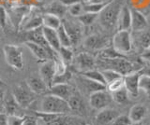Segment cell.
Segmentation results:
<instances>
[{
  "label": "cell",
  "instance_id": "cell-51",
  "mask_svg": "<svg viewBox=\"0 0 150 125\" xmlns=\"http://www.w3.org/2000/svg\"><path fill=\"white\" fill-rule=\"evenodd\" d=\"M130 125H143V124H142V122H131Z\"/></svg>",
  "mask_w": 150,
  "mask_h": 125
},
{
  "label": "cell",
  "instance_id": "cell-5",
  "mask_svg": "<svg viewBox=\"0 0 150 125\" xmlns=\"http://www.w3.org/2000/svg\"><path fill=\"white\" fill-rule=\"evenodd\" d=\"M112 48L123 55L130 52L132 42L129 30H118L116 32L112 38Z\"/></svg>",
  "mask_w": 150,
  "mask_h": 125
},
{
  "label": "cell",
  "instance_id": "cell-42",
  "mask_svg": "<svg viewBox=\"0 0 150 125\" xmlns=\"http://www.w3.org/2000/svg\"><path fill=\"white\" fill-rule=\"evenodd\" d=\"M38 119H38L34 114H32V115L26 114L23 125H38Z\"/></svg>",
  "mask_w": 150,
  "mask_h": 125
},
{
  "label": "cell",
  "instance_id": "cell-49",
  "mask_svg": "<svg viewBox=\"0 0 150 125\" xmlns=\"http://www.w3.org/2000/svg\"><path fill=\"white\" fill-rule=\"evenodd\" d=\"M0 87L5 88V89H6V88L8 87V85L6 84V82H5L4 80H2L1 78H0Z\"/></svg>",
  "mask_w": 150,
  "mask_h": 125
},
{
  "label": "cell",
  "instance_id": "cell-29",
  "mask_svg": "<svg viewBox=\"0 0 150 125\" xmlns=\"http://www.w3.org/2000/svg\"><path fill=\"white\" fill-rule=\"evenodd\" d=\"M98 19V14H97V13H91V12H83L82 15L77 17L78 22H80V24L86 27L91 26Z\"/></svg>",
  "mask_w": 150,
  "mask_h": 125
},
{
  "label": "cell",
  "instance_id": "cell-8",
  "mask_svg": "<svg viewBox=\"0 0 150 125\" xmlns=\"http://www.w3.org/2000/svg\"><path fill=\"white\" fill-rule=\"evenodd\" d=\"M73 64H74V68L78 70L79 73H81L95 68L96 59L90 53L83 52H80L73 59Z\"/></svg>",
  "mask_w": 150,
  "mask_h": 125
},
{
  "label": "cell",
  "instance_id": "cell-33",
  "mask_svg": "<svg viewBox=\"0 0 150 125\" xmlns=\"http://www.w3.org/2000/svg\"><path fill=\"white\" fill-rule=\"evenodd\" d=\"M73 77V72L71 69H67L64 74H61V75L54 76V81H53V85L54 84H61V83H69L70 80ZM52 85V86H53Z\"/></svg>",
  "mask_w": 150,
  "mask_h": 125
},
{
  "label": "cell",
  "instance_id": "cell-50",
  "mask_svg": "<svg viewBox=\"0 0 150 125\" xmlns=\"http://www.w3.org/2000/svg\"><path fill=\"white\" fill-rule=\"evenodd\" d=\"M5 112V108H4V105L3 103H0V113Z\"/></svg>",
  "mask_w": 150,
  "mask_h": 125
},
{
  "label": "cell",
  "instance_id": "cell-18",
  "mask_svg": "<svg viewBox=\"0 0 150 125\" xmlns=\"http://www.w3.org/2000/svg\"><path fill=\"white\" fill-rule=\"evenodd\" d=\"M118 111L112 108H104L100 110L95 117V125H109L114 122V120L118 117Z\"/></svg>",
  "mask_w": 150,
  "mask_h": 125
},
{
  "label": "cell",
  "instance_id": "cell-43",
  "mask_svg": "<svg viewBox=\"0 0 150 125\" xmlns=\"http://www.w3.org/2000/svg\"><path fill=\"white\" fill-rule=\"evenodd\" d=\"M66 7H69L74 4H78V3H86L87 0H60Z\"/></svg>",
  "mask_w": 150,
  "mask_h": 125
},
{
  "label": "cell",
  "instance_id": "cell-37",
  "mask_svg": "<svg viewBox=\"0 0 150 125\" xmlns=\"http://www.w3.org/2000/svg\"><path fill=\"white\" fill-rule=\"evenodd\" d=\"M83 4L84 3H78V4H74V5L68 7V12L72 17H76V18L79 17L80 15H82L84 12Z\"/></svg>",
  "mask_w": 150,
  "mask_h": 125
},
{
  "label": "cell",
  "instance_id": "cell-34",
  "mask_svg": "<svg viewBox=\"0 0 150 125\" xmlns=\"http://www.w3.org/2000/svg\"><path fill=\"white\" fill-rule=\"evenodd\" d=\"M125 87V81H124V77H121L115 80L114 81H112L110 83H108L106 85V90L109 92H114L122 88Z\"/></svg>",
  "mask_w": 150,
  "mask_h": 125
},
{
  "label": "cell",
  "instance_id": "cell-10",
  "mask_svg": "<svg viewBox=\"0 0 150 125\" xmlns=\"http://www.w3.org/2000/svg\"><path fill=\"white\" fill-rule=\"evenodd\" d=\"M75 80H76V83L78 84V87L80 89L79 91H83L84 94H86L88 95H90L93 92L98 91L106 90L105 85H102L100 83H98L96 81L89 80V78L82 76L81 74H79L76 77Z\"/></svg>",
  "mask_w": 150,
  "mask_h": 125
},
{
  "label": "cell",
  "instance_id": "cell-22",
  "mask_svg": "<svg viewBox=\"0 0 150 125\" xmlns=\"http://www.w3.org/2000/svg\"><path fill=\"white\" fill-rule=\"evenodd\" d=\"M42 31H43V35H44V38L47 41V43L49 44V46L52 49L57 52L61 47V44H60L56 30L43 26L42 27Z\"/></svg>",
  "mask_w": 150,
  "mask_h": 125
},
{
  "label": "cell",
  "instance_id": "cell-39",
  "mask_svg": "<svg viewBox=\"0 0 150 125\" xmlns=\"http://www.w3.org/2000/svg\"><path fill=\"white\" fill-rule=\"evenodd\" d=\"M130 124H131V120L129 116L127 115H119L114 120V122L112 123V125H130Z\"/></svg>",
  "mask_w": 150,
  "mask_h": 125
},
{
  "label": "cell",
  "instance_id": "cell-19",
  "mask_svg": "<svg viewBox=\"0 0 150 125\" xmlns=\"http://www.w3.org/2000/svg\"><path fill=\"white\" fill-rule=\"evenodd\" d=\"M147 26V20L145 16L143 14L140 10L132 8L131 10V27L130 29H132L135 32L143 31L146 28Z\"/></svg>",
  "mask_w": 150,
  "mask_h": 125
},
{
  "label": "cell",
  "instance_id": "cell-11",
  "mask_svg": "<svg viewBox=\"0 0 150 125\" xmlns=\"http://www.w3.org/2000/svg\"><path fill=\"white\" fill-rule=\"evenodd\" d=\"M68 103L71 109V112L76 113L79 116H84L87 114V105L81 91L75 90L73 94L68 100Z\"/></svg>",
  "mask_w": 150,
  "mask_h": 125
},
{
  "label": "cell",
  "instance_id": "cell-6",
  "mask_svg": "<svg viewBox=\"0 0 150 125\" xmlns=\"http://www.w3.org/2000/svg\"><path fill=\"white\" fill-rule=\"evenodd\" d=\"M102 61L104 62L105 69H112L121 74L122 76H126L128 74L134 72L133 64L129 61H128L125 57L115 58V59H104L102 58Z\"/></svg>",
  "mask_w": 150,
  "mask_h": 125
},
{
  "label": "cell",
  "instance_id": "cell-16",
  "mask_svg": "<svg viewBox=\"0 0 150 125\" xmlns=\"http://www.w3.org/2000/svg\"><path fill=\"white\" fill-rule=\"evenodd\" d=\"M25 82L27 83L28 87L30 88L31 91L33 92H35L38 95H44L47 94V91H48V86L46 85V83L44 80H42L41 77L39 75H36V74H33L30 75L26 78Z\"/></svg>",
  "mask_w": 150,
  "mask_h": 125
},
{
  "label": "cell",
  "instance_id": "cell-14",
  "mask_svg": "<svg viewBox=\"0 0 150 125\" xmlns=\"http://www.w3.org/2000/svg\"><path fill=\"white\" fill-rule=\"evenodd\" d=\"M23 45L30 50L31 53L34 55V57L40 63H43L49 59H54L48 50L40 44L32 42V41H25Z\"/></svg>",
  "mask_w": 150,
  "mask_h": 125
},
{
  "label": "cell",
  "instance_id": "cell-53",
  "mask_svg": "<svg viewBox=\"0 0 150 125\" xmlns=\"http://www.w3.org/2000/svg\"><path fill=\"white\" fill-rule=\"evenodd\" d=\"M82 125H87V124H86V123H84V122H83V124H82Z\"/></svg>",
  "mask_w": 150,
  "mask_h": 125
},
{
  "label": "cell",
  "instance_id": "cell-38",
  "mask_svg": "<svg viewBox=\"0 0 150 125\" xmlns=\"http://www.w3.org/2000/svg\"><path fill=\"white\" fill-rule=\"evenodd\" d=\"M25 115H8V125H23Z\"/></svg>",
  "mask_w": 150,
  "mask_h": 125
},
{
  "label": "cell",
  "instance_id": "cell-46",
  "mask_svg": "<svg viewBox=\"0 0 150 125\" xmlns=\"http://www.w3.org/2000/svg\"><path fill=\"white\" fill-rule=\"evenodd\" d=\"M141 72L143 75H146L150 77V63H148L146 66H144L143 68H141Z\"/></svg>",
  "mask_w": 150,
  "mask_h": 125
},
{
  "label": "cell",
  "instance_id": "cell-32",
  "mask_svg": "<svg viewBox=\"0 0 150 125\" xmlns=\"http://www.w3.org/2000/svg\"><path fill=\"white\" fill-rule=\"evenodd\" d=\"M59 57L61 58V60L66 64H69L73 62V52L71 48L69 47H62L61 46L59 50L57 52Z\"/></svg>",
  "mask_w": 150,
  "mask_h": 125
},
{
  "label": "cell",
  "instance_id": "cell-1",
  "mask_svg": "<svg viewBox=\"0 0 150 125\" xmlns=\"http://www.w3.org/2000/svg\"><path fill=\"white\" fill-rule=\"evenodd\" d=\"M124 7V0H112L98 14V21L103 28L112 30L116 27L119 13Z\"/></svg>",
  "mask_w": 150,
  "mask_h": 125
},
{
  "label": "cell",
  "instance_id": "cell-44",
  "mask_svg": "<svg viewBox=\"0 0 150 125\" xmlns=\"http://www.w3.org/2000/svg\"><path fill=\"white\" fill-rule=\"evenodd\" d=\"M142 58L144 60H145V61H147V63H150V46L149 47H147L146 49H144V52L142 53Z\"/></svg>",
  "mask_w": 150,
  "mask_h": 125
},
{
  "label": "cell",
  "instance_id": "cell-23",
  "mask_svg": "<svg viewBox=\"0 0 150 125\" xmlns=\"http://www.w3.org/2000/svg\"><path fill=\"white\" fill-rule=\"evenodd\" d=\"M147 114V108L144 105L137 104L131 106L129 109V117L131 120V122H140L144 119V118Z\"/></svg>",
  "mask_w": 150,
  "mask_h": 125
},
{
  "label": "cell",
  "instance_id": "cell-17",
  "mask_svg": "<svg viewBox=\"0 0 150 125\" xmlns=\"http://www.w3.org/2000/svg\"><path fill=\"white\" fill-rule=\"evenodd\" d=\"M108 44V38L106 36L101 35L94 34L87 36L83 42V47L90 50H103Z\"/></svg>",
  "mask_w": 150,
  "mask_h": 125
},
{
  "label": "cell",
  "instance_id": "cell-15",
  "mask_svg": "<svg viewBox=\"0 0 150 125\" xmlns=\"http://www.w3.org/2000/svg\"><path fill=\"white\" fill-rule=\"evenodd\" d=\"M142 75L141 69L137 71H134L130 74L124 76V81H125V88L128 91L129 94L132 96H137L139 94V80Z\"/></svg>",
  "mask_w": 150,
  "mask_h": 125
},
{
  "label": "cell",
  "instance_id": "cell-35",
  "mask_svg": "<svg viewBox=\"0 0 150 125\" xmlns=\"http://www.w3.org/2000/svg\"><path fill=\"white\" fill-rule=\"evenodd\" d=\"M139 89L144 91L145 94L150 96V77L146 75H141L139 80Z\"/></svg>",
  "mask_w": 150,
  "mask_h": 125
},
{
  "label": "cell",
  "instance_id": "cell-48",
  "mask_svg": "<svg viewBox=\"0 0 150 125\" xmlns=\"http://www.w3.org/2000/svg\"><path fill=\"white\" fill-rule=\"evenodd\" d=\"M112 0H87V2L91 3H103V2H110Z\"/></svg>",
  "mask_w": 150,
  "mask_h": 125
},
{
  "label": "cell",
  "instance_id": "cell-27",
  "mask_svg": "<svg viewBox=\"0 0 150 125\" xmlns=\"http://www.w3.org/2000/svg\"><path fill=\"white\" fill-rule=\"evenodd\" d=\"M81 74L82 76L86 77L87 78H89V80H91L93 81H96L98 83H100V84L102 85H107L106 83V80L104 77H103V74L101 71L100 70H96L95 68L94 69H91V70H87V71H84V72H81L79 73Z\"/></svg>",
  "mask_w": 150,
  "mask_h": 125
},
{
  "label": "cell",
  "instance_id": "cell-26",
  "mask_svg": "<svg viewBox=\"0 0 150 125\" xmlns=\"http://www.w3.org/2000/svg\"><path fill=\"white\" fill-rule=\"evenodd\" d=\"M42 26H43L42 16L37 15V16H33L26 22H25V24L21 26V29L22 31H31V30L38 29Z\"/></svg>",
  "mask_w": 150,
  "mask_h": 125
},
{
  "label": "cell",
  "instance_id": "cell-20",
  "mask_svg": "<svg viewBox=\"0 0 150 125\" xmlns=\"http://www.w3.org/2000/svg\"><path fill=\"white\" fill-rule=\"evenodd\" d=\"M5 113L8 115H18V112H21L22 108L20 105L18 104L16 99L14 98L12 92H6V96L3 101Z\"/></svg>",
  "mask_w": 150,
  "mask_h": 125
},
{
  "label": "cell",
  "instance_id": "cell-13",
  "mask_svg": "<svg viewBox=\"0 0 150 125\" xmlns=\"http://www.w3.org/2000/svg\"><path fill=\"white\" fill-rule=\"evenodd\" d=\"M75 90L76 89H75L72 85H70L69 83L54 84L53 86H51L48 89L46 94H52V95L60 97V98L68 101L70 98V96L73 94Z\"/></svg>",
  "mask_w": 150,
  "mask_h": 125
},
{
  "label": "cell",
  "instance_id": "cell-12",
  "mask_svg": "<svg viewBox=\"0 0 150 125\" xmlns=\"http://www.w3.org/2000/svg\"><path fill=\"white\" fill-rule=\"evenodd\" d=\"M40 76L44 80L48 88L53 85V81L55 76V64L54 59H49L41 63L40 66Z\"/></svg>",
  "mask_w": 150,
  "mask_h": 125
},
{
  "label": "cell",
  "instance_id": "cell-52",
  "mask_svg": "<svg viewBox=\"0 0 150 125\" xmlns=\"http://www.w3.org/2000/svg\"><path fill=\"white\" fill-rule=\"evenodd\" d=\"M1 34H2V28L0 27V36H1Z\"/></svg>",
  "mask_w": 150,
  "mask_h": 125
},
{
  "label": "cell",
  "instance_id": "cell-7",
  "mask_svg": "<svg viewBox=\"0 0 150 125\" xmlns=\"http://www.w3.org/2000/svg\"><path fill=\"white\" fill-rule=\"evenodd\" d=\"M112 101L111 92H109L107 90L98 91L91 94L89 95V105L96 110H102L104 108H109Z\"/></svg>",
  "mask_w": 150,
  "mask_h": 125
},
{
  "label": "cell",
  "instance_id": "cell-45",
  "mask_svg": "<svg viewBox=\"0 0 150 125\" xmlns=\"http://www.w3.org/2000/svg\"><path fill=\"white\" fill-rule=\"evenodd\" d=\"M0 125H8V114L0 113Z\"/></svg>",
  "mask_w": 150,
  "mask_h": 125
},
{
  "label": "cell",
  "instance_id": "cell-21",
  "mask_svg": "<svg viewBox=\"0 0 150 125\" xmlns=\"http://www.w3.org/2000/svg\"><path fill=\"white\" fill-rule=\"evenodd\" d=\"M131 27V10L127 6H124L119 13L117 19L116 28L118 30H129Z\"/></svg>",
  "mask_w": 150,
  "mask_h": 125
},
{
  "label": "cell",
  "instance_id": "cell-2",
  "mask_svg": "<svg viewBox=\"0 0 150 125\" xmlns=\"http://www.w3.org/2000/svg\"><path fill=\"white\" fill-rule=\"evenodd\" d=\"M40 111L60 115H69L72 113L68 101L52 94H44L40 103Z\"/></svg>",
  "mask_w": 150,
  "mask_h": 125
},
{
  "label": "cell",
  "instance_id": "cell-36",
  "mask_svg": "<svg viewBox=\"0 0 150 125\" xmlns=\"http://www.w3.org/2000/svg\"><path fill=\"white\" fill-rule=\"evenodd\" d=\"M101 72L103 74V77H104L107 84L112 82V81H114L115 80H116V78L124 77V76H122L121 74H119L118 72H116L115 70H112V69H103Z\"/></svg>",
  "mask_w": 150,
  "mask_h": 125
},
{
  "label": "cell",
  "instance_id": "cell-25",
  "mask_svg": "<svg viewBox=\"0 0 150 125\" xmlns=\"http://www.w3.org/2000/svg\"><path fill=\"white\" fill-rule=\"evenodd\" d=\"M42 22H43V26L48 27L51 29L57 30L59 26L62 24V20L58 16L51 14V13H44L42 15Z\"/></svg>",
  "mask_w": 150,
  "mask_h": 125
},
{
  "label": "cell",
  "instance_id": "cell-9",
  "mask_svg": "<svg viewBox=\"0 0 150 125\" xmlns=\"http://www.w3.org/2000/svg\"><path fill=\"white\" fill-rule=\"evenodd\" d=\"M62 24L64 25L66 31L68 32L70 40H71L72 46H78L80 41L82 40V36H83V28L80 22L78 24V22L74 21L64 19L62 21Z\"/></svg>",
  "mask_w": 150,
  "mask_h": 125
},
{
  "label": "cell",
  "instance_id": "cell-47",
  "mask_svg": "<svg viewBox=\"0 0 150 125\" xmlns=\"http://www.w3.org/2000/svg\"><path fill=\"white\" fill-rule=\"evenodd\" d=\"M6 96V91H5V88L0 87V103H3V101Z\"/></svg>",
  "mask_w": 150,
  "mask_h": 125
},
{
  "label": "cell",
  "instance_id": "cell-3",
  "mask_svg": "<svg viewBox=\"0 0 150 125\" xmlns=\"http://www.w3.org/2000/svg\"><path fill=\"white\" fill-rule=\"evenodd\" d=\"M5 61L13 70L20 71L23 69L25 62L23 57V49L18 45L7 44L3 47Z\"/></svg>",
  "mask_w": 150,
  "mask_h": 125
},
{
  "label": "cell",
  "instance_id": "cell-4",
  "mask_svg": "<svg viewBox=\"0 0 150 125\" xmlns=\"http://www.w3.org/2000/svg\"><path fill=\"white\" fill-rule=\"evenodd\" d=\"M12 94L16 99L18 104L23 109L30 108L32 104L37 100L38 94L33 92L31 89L28 87L25 81H23L16 84L12 88Z\"/></svg>",
  "mask_w": 150,
  "mask_h": 125
},
{
  "label": "cell",
  "instance_id": "cell-40",
  "mask_svg": "<svg viewBox=\"0 0 150 125\" xmlns=\"http://www.w3.org/2000/svg\"><path fill=\"white\" fill-rule=\"evenodd\" d=\"M7 22H8V13L6 8H5L2 5H0V27L2 29H5L7 26Z\"/></svg>",
  "mask_w": 150,
  "mask_h": 125
},
{
  "label": "cell",
  "instance_id": "cell-41",
  "mask_svg": "<svg viewBox=\"0 0 150 125\" xmlns=\"http://www.w3.org/2000/svg\"><path fill=\"white\" fill-rule=\"evenodd\" d=\"M140 43L144 47V49H146L147 47H149L150 46V33L145 32V33H143L141 35Z\"/></svg>",
  "mask_w": 150,
  "mask_h": 125
},
{
  "label": "cell",
  "instance_id": "cell-30",
  "mask_svg": "<svg viewBox=\"0 0 150 125\" xmlns=\"http://www.w3.org/2000/svg\"><path fill=\"white\" fill-rule=\"evenodd\" d=\"M111 2V1H110ZM110 2H103V3H91L86 2L83 4V10L84 12H91V13H97L100 14Z\"/></svg>",
  "mask_w": 150,
  "mask_h": 125
},
{
  "label": "cell",
  "instance_id": "cell-31",
  "mask_svg": "<svg viewBox=\"0 0 150 125\" xmlns=\"http://www.w3.org/2000/svg\"><path fill=\"white\" fill-rule=\"evenodd\" d=\"M57 32V36H58V38L60 41V44L62 47H69V48H71L72 47V43H71V40H70V38L68 34V32L66 31L65 27L63 24H61L59 26V28L56 30Z\"/></svg>",
  "mask_w": 150,
  "mask_h": 125
},
{
  "label": "cell",
  "instance_id": "cell-24",
  "mask_svg": "<svg viewBox=\"0 0 150 125\" xmlns=\"http://www.w3.org/2000/svg\"><path fill=\"white\" fill-rule=\"evenodd\" d=\"M67 11H68V7H66L60 0L52 2L45 8V13H51V14L56 15L59 18H61V19L65 17Z\"/></svg>",
  "mask_w": 150,
  "mask_h": 125
},
{
  "label": "cell",
  "instance_id": "cell-28",
  "mask_svg": "<svg viewBox=\"0 0 150 125\" xmlns=\"http://www.w3.org/2000/svg\"><path fill=\"white\" fill-rule=\"evenodd\" d=\"M112 101H115L116 104L119 105H124L129 102V92L126 90V88H122V89L111 92Z\"/></svg>",
  "mask_w": 150,
  "mask_h": 125
}]
</instances>
